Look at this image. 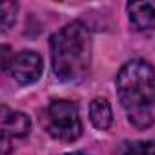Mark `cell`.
I'll use <instances>...</instances> for the list:
<instances>
[{
	"mask_svg": "<svg viewBox=\"0 0 155 155\" xmlns=\"http://www.w3.org/2000/svg\"><path fill=\"white\" fill-rule=\"evenodd\" d=\"M42 69H44L42 58L35 51H20V53L13 55L11 64L8 68L11 79L22 86L37 82L42 75Z\"/></svg>",
	"mask_w": 155,
	"mask_h": 155,
	"instance_id": "cell-4",
	"label": "cell"
},
{
	"mask_svg": "<svg viewBox=\"0 0 155 155\" xmlns=\"http://www.w3.org/2000/svg\"><path fill=\"white\" fill-rule=\"evenodd\" d=\"M53 73L62 82H77L91 66V35L82 22H71L49 40Z\"/></svg>",
	"mask_w": 155,
	"mask_h": 155,
	"instance_id": "cell-2",
	"label": "cell"
},
{
	"mask_svg": "<svg viewBox=\"0 0 155 155\" xmlns=\"http://www.w3.org/2000/svg\"><path fill=\"white\" fill-rule=\"evenodd\" d=\"M122 155H155V140L126 142L120 150Z\"/></svg>",
	"mask_w": 155,
	"mask_h": 155,
	"instance_id": "cell-8",
	"label": "cell"
},
{
	"mask_svg": "<svg viewBox=\"0 0 155 155\" xmlns=\"http://www.w3.org/2000/svg\"><path fill=\"white\" fill-rule=\"evenodd\" d=\"M128 17L135 29L139 31H151L155 29V2H130L128 4Z\"/></svg>",
	"mask_w": 155,
	"mask_h": 155,
	"instance_id": "cell-6",
	"label": "cell"
},
{
	"mask_svg": "<svg viewBox=\"0 0 155 155\" xmlns=\"http://www.w3.org/2000/svg\"><path fill=\"white\" fill-rule=\"evenodd\" d=\"M115 84L128 120L135 128H150L155 122V68L142 58L130 60L117 73Z\"/></svg>",
	"mask_w": 155,
	"mask_h": 155,
	"instance_id": "cell-1",
	"label": "cell"
},
{
	"mask_svg": "<svg viewBox=\"0 0 155 155\" xmlns=\"http://www.w3.org/2000/svg\"><path fill=\"white\" fill-rule=\"evenodd\" d=\"M90 120L97 130H108L111 126V106L106 99L97 97L90 104Z\"/></svg>",
	"mask_w": 155,
	"mask_h": 155,
	"instance_id": "cell-7",
	"label": "cell"
},
{
	"mask_svg": "<svg viewBox=\"0 0 155 155\" xmlns=\"http://www.w3.org/2000/svg\"><path fill=\"white\" fill-rule=\"evenodd\" d=\"M42 126L46 131L62 142H73L82 133V122L79 108L71 101H51L42 115Z\"/></svg>",
	"mask_w": 155,
	"mask_h": 155,
	"instance_id": "cell-3",
	"label": "cell"
},
{
	"mask_svg": "<svg viewBox=\"0 0 155 155\" xmlns=\"http://www.w3.org/2000/svg\"><path fill=\"white\" fill-rule=\"evenodd\" d=\"M17 9H18V6L15 2H4L0 6V24H2V31H9V28L15 24Z\"/></svg>",
	"mask_w": 155,
	"mask_h": 155,
	"instance_id": "cell-9",
	"label": "cell"
},
{
	"mask_svg": "<svg viewBox=\"0 0 155 155\" xmlns=\"http://www.w3.org/2000/svg\"><path fill=\"white\" fill-rule=\"evenodd\" d=\"M0 126H2V146L6 150L9 139L26 137L29 133L31 122H29V117L26 113L9 110L8 106H2V111H0Z\"/></svg>",
	"mask_w": 155,
	"mask_h": 155,
	"instance_id": "cell-5",
	"label": "cell"
},
{
	"mask_svg": "<svg viewBox=\"0 0 155 155\" xmlns=\"http://www.w3.org/2000/svg\"><path fill=\"white\" fill-rule=\"evenodd\" d=\"M69 155H86V153H81V151H75V153H69Z\"/></svg>",
	"mask_w": 155,
	"mask_h": 155,
	"instance_id": "cell-10",
	"label": "cell"
}]
</instances>
